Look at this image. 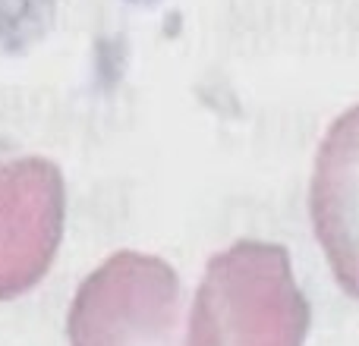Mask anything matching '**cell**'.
Returning <instances> with one entry per match:
<instances>
[{"mask_svg":"<svg viewBox=\"0 0 359 346\" xmlns=\"http://www.w3.org/2000/svg\"><path fill=\"white\" fill-rule=\"evenodd\" d=\"M309 303L278 242L240 240L205 268L189 346H303Z\"/></svg>","mask_w":359,"mask_h":346,"instance_id":"1","label":"cell"},{"mask_svg":"<svg viewBox=\"0 0 359 346\" xmlns=\"http://www.w3.org/2000/svg\"><path fill=\"white\" fill-rule=\"evenodd\" d=\"M69 346H183V293L158 255L117 252L69 305Z\"/></svg>","mask_w":359,"mask_h":346,"instance_id":"2","label":"cell"},{"mask_svg":"<svg viewBox=\"0 0 359 346\" xmlns=\"http://www.w3.org/2000/svg\"><path fill=\"white\" fill-rule=\"evenodd\" d=\"M67 189L38 155L0 151V299L29 293L60 249Z\"/></svg>","mask_w":359,"mask_h":346,"instance_id":"3","label":"cell"},{"mask_svg":"<svg viewBox=\"0 0 359 346\" xmlns=\"http://www.w3.org/2000/svg\"><path fill=\"white\" fill-rule=\"evenodd\" d=\"M309 208L331 274L359 299V104L341 113L318 145Z\"/></svg>","mask_w":359,"mask_h":346,"instance_id":"4","label":"cell"}]
</instances>
